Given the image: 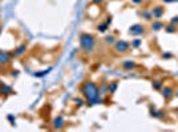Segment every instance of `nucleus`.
Listing matches in <instances>:
<instances>
[{
    "label": "nucleus",
    "instance_id": "obj_11",
    "mask_svg": "<svg viewBox=\"0 0 178 132\" xmlns=\"http://www.w3.org/2000/svg\"><path fill=\"white\" fill-rule=\"evenodd\" d=\"M105 41H106V44H113V42H114V36H108L105 38Z\"/></svg>",
    "mask_w": 178,
    "mask_h": 132
},
{
    "label": "nucleus",
    "instance_id": "obj_12",
    "mask_svg": "<svg viewBox=\"0 0 178 132\" xmlns=\"http://www.w3.org/2000/svg\"><path fill=\"white\" fill-rule=\"evenodd\" d=\"M106 26H108V24H102V25H98V26H97V31L105 32V31H106Z\"/></svg>",
    "mask_w": 178,
    "mask_h": 132
},
{
    "label": "nucleus",
    "instance_id": "obj_5",
    "mask_svg": "<svg viewBox=\"0 0 178 132\" xmlns=\"http://www.w3.org/2000/svg\"><path fill=\"white\" fill-rule=\"evenodd\" d=\"M15 94L13 89L9 86V84L4 83V82H0V95H4V97H8V95Z\"/></svg>",
    "mask_w": 178,
    "mask_h": 132
},
{
    "label": "nucleus",
    "instance_id": "obj_14",
    "mask_svg": "<svg viewBox=\"0 0 178 132\" xmlns=\"http://www.w3.org/2000/svg\"><path fill=\"white\" fill-rule=\"evenodd\" d=\"M74 102H76L79 106H81V104H82V100H81V99H74Z\"/></svg>",
    "mask_w": 178,
    "mask_h": 132
},
{
    "label": "nucleus",
    "instance_id": "obj_13",
    "mask_svg": "<svg viewBox=\"0 0 178 132\" xmlns=\"http://www.w3.org/2000/svg\"><path fill=\"white\" fill-rule=\"evenodd\" d=\"M116 89H117V82H114L112 86H109V91H110V92H113Z\"/></svg>",
    "mask_w": 178,
    "mask_h": 132
},
{
    "label": "nucleus",
    "instance_id": "obj_3",
    "mask_svg": "<svg viewBox=\"0 0 178 132\" xmlns=\"http://www.w3.org/2000/svg\"><path fill=\"white\" fill-rule=\"evenodd\" d=\"M13 58L12 53L8 50H0V66H7Z\"/></svg>",
    "mask_w": 178,
    "mask_h": 132
},
{
    "label": "nucleus",
    "instance_id": "obj_7",
    "mask_svg": "<svg viewBox=\"0 0 178 132\" xmlns=\"http://www.w3.org/2000/svg\"><path fill=\"white\" fill-rule=\"evenodd\" d=\"M143 26L142 25H140V24H135V25H133V26H130V29H129V33L130 34H134V36H138V34H142L143 33Z\"/></svg>",
    "mask_w": 178,
    "mask_h": 132
},
{
    "label": "nucleus",
    "instance_id": "obj_2",
    "mask_svg": "<svg viewBox=\"0 0 178 132\" xmlns=\"http://www.w3.org/2000/svg\"><path fill=\"white\" fill-rule=\"evenodd\" d=\"M80 46L85 53H90L96 46V38L89 33H81L79 37Z\"/></svg>",
    "mask_w": 178,
    "mask_h": 132
},
{
    "label": "nucleus",
    "instance_id": "obj_4",
    "mask_svg": "<svg viewBox=\"0 0 178 132\" xmlns=\"http://www.w3.org/2000/svg\"><path fill=\"white\" fill-rule=\"evenodd\" d=\"M128 50H129V44H128L126 41H124V40H120V41L116 42V45H114V52L116 53H126Z\"/></svg>",
    "mask_w": 178,
    "mask_h": 132
},
{
    "label": "nucleus",
    "instance_id": "obj_1",
    "mask_svg": "<svg viewBox=\"0 0 178 132\" xmlns=\"http://www.w3.org/2000/svg\"><path fill=\"white\" fill-rule=\"evenodd\" d=\"M80 91L86 99L88 104H96L100 100V90H98L97 84L92 81H85L80 87Z\"/></svg>",
    "mask_w": 178,
    "mask_h": 132
},
{
    "label": "nucleus",
    "instance_id": "obj_6",
    "mask_svg": "<svg viewBox=\"0 0 178 132\" xmlns=\"http://www.w3.org/2000/svg\"><path fill=\"white\" fill-rule=\"evenodd\" d=\"M27 50H28V46H27V44H21V45H19V46L12 52V55H13L15 58H19V57H21V55L25 54Z\"/></svg>",
    "mask_w": 178,
    "mask_h": 132
},
{
    "label": "nucleus",
    "instance_id": "obj_8",
    "mask_svg": "<svg viewBox=\"0 0 178 132\" xmlns=\"http://www.w3.org/2000/svg\"><path fill=\"white\" fill-rule=\"evenodd\" d=\"M64 126H65V120H64L63 116L58 115L57 118H55V120H53V128H55V129H61Z\"/></svg>",
    "mask_w": 178,
    "mask_h": 132
},
{
    "label": "nucleus",
    "instance_id": "obj_15",
    "mask_svg": "<svg viewBox=\"0 0 178 132\" xmlns=\"http://www.w3.org/2000/svg\"><path fill=\"white\" fill-rule=\"evenodd\" d=\"M93 1L97 3V4H101V3H102V0H93Z\"/></svg>",
    "mask_w": 178,
    "mask_h": 132
},
{
    "label": "nucleus",
    "instance_id": "obj_10",
    "mask_svg": "<svg viewBox=\"0 0 178 132\" xmlns=\"http://www.w3.org/2000/svg\"><path fill=\"white\" fill-rule=\"evenodd\" d=\"M164 95H165V98H169V97H172L173 95V91H172V89H164Z\"/></svg>",
    "mask_w": 178,
    "mask_h": 132
},
{
    "label": "nucleus",
    "instance_id": "obj_9",
    "mask_svg": "<svg viewBox=\"0 0 178 132\" xmlns=\"http://www.w3.org/2000/svg\"><path fill=\"white\" fill-rule=\"evenodd\" d=\"M122 67L126 69V70H132V69L135 67V63L132 62V61H125V62H122Z\"/></svg>",
    "mask_w": 178,
    "mask_h": 132
}]
</instances>
